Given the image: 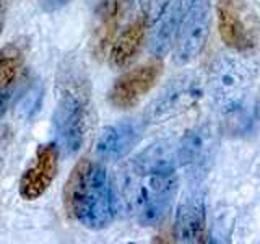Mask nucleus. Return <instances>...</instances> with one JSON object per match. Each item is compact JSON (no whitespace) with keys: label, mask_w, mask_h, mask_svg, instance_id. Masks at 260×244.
Listing matches in <instances>:
<instances>
[{"label":"nucleus","mask_w":260,"mask_h":244,"mask_svg":"<svg viewBox=\"0 0 260 244\" xmlns=\"http://www.w3.org/2000/svg\"><path fill=\"white\" fill-rule=\"evenodd\" d=\"M189 4L190 0H171L165 13L159 16L158 26L154 29L151 39V52L156 57L168 54L171 47L174 46L179 24H181V20Z\"/></svg>","instance_id":"nucleus-14"},{"label":"nucleus","mask_w":260,"mask_h":244,"mask_svg":"<svg viewBox=\"0 0 260 244\" xmlns=\"http://www.w3.org/2000/svg\"><path fill=\"white\" fill-rule=\"evenodd\" d=\"M171 0H143V16L146 21H158L159 16L165 13Z\"/></svg>","instance_id":"nucleus-18"},{"label":"nucleus","mask_w":260,"mask_h":244,"mask_svg":"<svg viewBox=\"0 0 260 244\" xmlns=\"http://www.w3.org/2000/svg\"><path fill=\"white\" fill-rule=\"evenodd\" d=\"M162 73V62L153 59L137 69L128 70L116 80L109 92V101L117 109H130L156 85Z\"/></svg>","instance_id":"nucleus-8"},{"label":"nucleus","mask_w":260,"mask_h":244,"mask_svg":"<svg viewBox=\"0 0 260 244\" xmlns=\"http://www.w3.org/2000/svg\"><path fill=\"white\" fill-rule=\"evenodd\" d=\"M177 176L145 174L130 168L122 182V200L143 226H156L166 218L177 192Z\"/></svg>","instance_id":"nucleus-2"},{"label":"nucleus","mask_w":260,"mask_h":244,"mask_svg":"<svg viewBox=\"0 0 260 244\" xmlns=\"http://www.w3.org/2000/svg\"><path fill=\"white\" fill-rule=\"evenodd\" d=\"M203 96V80L199 73L187 72L173 78L145 111V122L162 124L190 111Z\"/></svg>","instance_id":"nucleus-5"},{"label":"nucleus","mask_w":260,"mask_h":244,"mask_svg":"<svg viewBox=\"0 0 260 244\" xmlns=\"http://www.w3.org/2000/svg\"><path fill=\"white\" fill-rule=\"evenodd\" d=\"M8 101H10V88H4L0 86V116L5 112Z\"/></svg>","instance_id":"nucleus-20"},{"label":"nucleus","mask_w":260,"mask_h":244,"mask_svg":"<svg viewBox=\"0 0 260 244\" xmlns=\"http://www.w3.org/2000/svg\"><path fill=\"white\" fill-rule=\"evenodd\" d=\"M211 26V0H190L174 41V62L185 65L195 60L205 47Z\"/></svg>","instance_id":"nucleus-7"},{"label":"nucleus","mask_w":260,"mask_h":244,"mask_svg":"<svg viewBox=\"0 0 260 244\" xmlns=\"http://www.w3.org/2000/svg\"><path fill=\"white\" fill-rule=\"evenodd\" d=\"M143 127L140 122L127 119L116 124H111L101 130L96 140V153L101 158L116 161L134 150V146L140 142Z\"/></svg>","instance_id":"nucleus-11"},{"label":"nucleus","mask_w":260,"mask_h":244,"mask_svg":"<svg viewBox=\"0 0 260 244\" xmlns=\"http://www.w3.org/2000/svg\"><path fill=\"white\" fill-rule=\"evenodd\" d=\"M38 2H39V7L43 8L44 12L54 13V12L62 10L63 7H67L72 0H38Z\"/></svg>","instance_id":"nucleus-19"},{"label":"nucleus","mask_w":260,"mask_h":244,"mask_svg":"<svg viewBox=\"0 0 260 244\" xmlns=\"http://www.w3.org/2000/svg\"><path fill=\"white\" fill-rule=\"evenodd\" d=\"M2 28H4V23L0 21V36H2Z\"/></svg>","instance_id":"nucleus-22"},{"label":"nucleus","mask_w":260,"mask_h":244,"mask_svg":"<svg viewBox=\"0 0 260 244\" xmlns=\"http://www.w3.org/2000/svg\"><path fill=\"white\" fill-rule=\"evenodd\" d=\"M130 168L145 174H169L179 168L177 138H162L138 153Z\"/></svg>","instance_id":"nucleus-13"},{"label":"nucleus","mask_w":260,"mask_h":244,"mask_svg":"<svg viewBox=\"0 0 260 244\" xmlns=\"http://www.w3.org/2000/svg\"><path fill=\"white\" fill-rule=\"evenodd\" d=\"M116 194L106 168L88 158L80 160L63 186L67 215L88 230H103L116 217Z\"/></svg>","instance_id":"nucleus-1"},{"label":"nucleus","mask_w":260,"mask_h":244,"mask_svg":"<svg viewBox=\"0 0 260 244\" xmlns=\"http://www.w3.org/2000/svg\"><path fill=\"white\" fill-rule=\"evenodd\" d=\"M89 92L83 80L67 77L59 88L54 112L55 129L69 153H77L85 142Z\"/></svg>","instance_id":"nucleus-4"},{"label":"nucleus","mask_w":260,"mask_h":244,"mask_svg":"<svg viewBox=\"0 0 260 244\" xmlns=\"http://www.w3.org/2000/svg\"><path fill=\"white\" fill-rule=\"evenodd\" d=\"M255 80L257 67L250 60L239 55L221 54L210 65L207 89L223 114L252 100Z\"/></svg>","instance_id":"nucleus-3"},{"label":"nucleus","mask_w":260,"mask_h":244,"mask_svg":"<svg viewBox=\"0 0 260 244\" xmlns=\"http://www.w3.org/2000/svg\"><path fill=\"white\" fill-rule=\"evenodd\" d=\"M122 0H100L98 5V26L94 29V51L103 55L116 35Z\"/></svg>","instance_id":"nucleus-16"},{"label":"nucleus","mask_w":260,"mask_h":244,"mask_svg":"<svg viewBox=\"0 0 260 244\" xmlns=\"http://www.w3.org/2000/svg\"><path fill=\"white\" fill-rule=\"evenodd\" d=\"M205 199L197 189H189L177 205L174 236L179 242H202L205 236Z\"/></svg>","instance_id":"nucleus-10"},{"label":"nucleus","mask_w":260,"mask_h":244,"mask_svg":"<svg viewBox=\"0 0 260 244\" xmlns=\"http://www.w3.org/2000/svg\"><path fill=\"white\" fill-rule=\"evenodd\" d=\"M216 18L219 36L228 47L246 52L257 46L260 36L258 15L246 0H218Z\"/></svg>","instance_id":"nucleus-6"},{"label":"nucleus","mask_w":260,"mask_h":244,"mask_svg":"<svg viewBox=\"0 0 260 244\" xmlns=\"http://www.w3.org/2000/svg\"><path fill=\"white\" fill-rule=\"evenodd\" d=\"M216 146L215 129L208 122L199 124L177 138V157L179 166L200 169L207 161L211 160V155Z\"/></svg>","instance_id":"nucleus-12"},{"label":"nucleus","mask_w":260,"mask_h":244,"mask_svg":"<svg viewBox=\"0 0 260 244\" xmlns=\"http://www.w3.org/2000/svg\"><path fill=\"white\" fill-rule=\"evenodd\" d=\"M23 62L24 52L16 43H10L0 49V86L12 88L23 67Z\"/></svg>","instance_id":"nucleus-17"},{"label":"nucleus","mask_w":260,"mask_h":244,"mask_svg":"<svg viewBox=\"0 0 260 244\" xmlns=\"http://www.w3.org/2000/svg\"><path fill=\"white\" fill-rule=\"evenodd\" d=\"M146 26H148V21L143 15H140L120 33L111 49V64L114 67H125L137 55L145 41Z\"/></svg>","instance_id":"nucleus-15"},{"label":"nucleus","mask_w":260,"mask_h":244,"mask_svg":"<svg viewBox=\"0 0 260 244\" xmlns=\"http://www.w3.org/2000/svg\"><path fill=\"white\" fill-rule=\"evenodd\" d=\"M12 2H13V0H0V15L7 12V8L10 7Z\"/></svg>","instance_id":"nucleus-21"},{"label":"nucleus","mask_w":260,"mask_h":244,"mask_svg":"<svg viewBox=\"0 0 260 244\" xmlns=\"http://www.w3.org/2000/svg\"><path fill=\"white\" fill-rule=\"evenodd\" d=\"M59 169V148L55 143L41 145L36 150V157L32 165L24 171L18 191L21 199L32 202L43 197L51 187Z\"/></svg>","instance_id":"nucleus-9"}]
</instances>
